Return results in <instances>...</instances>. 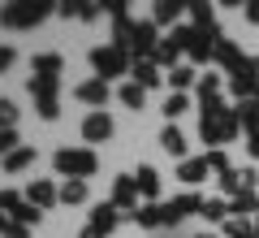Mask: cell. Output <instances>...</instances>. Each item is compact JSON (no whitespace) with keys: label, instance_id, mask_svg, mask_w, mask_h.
I'll list each match as a JSON object with an SVG mask.
<instances>
[{"label":"cell","instance_id":"6da1fadb","mask_svg":"<svg viewBox=\"0 0 259 238\" xmlns=\"http://www.w3.org/2000/svg\"><path fill=\"white\" fill-rule=\"evenodd\" d=\"M56 174L91 178L95 174V152H87V147H61V152H56Z\"/></svg>","mask_w":259,"mask_h":238},{"label":"cell","instance_id":"7a4b0ae2","mask_svg":"<svg viewBox=\"0 0 259 238\" xmlns=\"http://www.w3.org/2000/svg\"><path fill=\"white\" fill-rule=\"evenodd\" d=\"M199 134H203V143H229L238 134V117L229 109L216 113V117H199Z\"/></svg>","mask_w":259,"mask_h":238},{"label":"cell","instance_id":"3957f363","mask_svg":"<svg viewBox=\"0 0 259 238\" xmlns=\"http://www.w3.org/2000/svg\"><path fill=\"white\" fill-rule=\"evenodd\" d=\"M48 18V5H5L0 9V22L13 30H26V26H39Z\"/></svg>","mask_w":259,"mask_h":238},{"label":"cell","instance_id":"277c9868","mask_svg":"<svg viewBox=\"0 0 259 238\" xmlns=\"http://www.w3.org/2000/svg\"><path fill=\"white\" fill-rule=\"evenodd\" d=\"M91 65H95V74H100V78H117V74H125V70H130L125 52H121L117 44H108V48H95V52H91Z\"/></svg>","mask_w":259,"mask_h":238},{"label":"cell","instance_id":"5b68a950","mask_svg":"<svg viewBox=\"0 0 259 238\" xmlns=\"http://www.w3.org/2000/svg\"><path fill=\"white\" fill-rule=\"evenodd\" d=\"M112 208L117 212H134L139 208V182H134V174H121V178H112Z\"/></svg>","mask_w":259,"mask_h":238},{"label":"cell","instance_id":"8992f818","mask_svg":"<svg viewBox=\"0 0 259 238\" xmlns=\"http://www.w3.org/2000/svg\"><path fill=\"white\" fill-rule=\"evenodd\" d=\"M255 182H259L255 169H225L221 174V191L229 195V199H238L242 191H255Z\"/></svg>","mask_w":259,"mask_h":238},{"label":"cell","instance_id":"52a82bcc","mask_svg":"<svg viewBox=\"0 0 259 238\" xmlns=\"http://www.w3.org/2000/svg\"><path fill=\"white\" fill-rule=\"evenodd\" d=\"M160 208H164V225H177L182 217H190V212H199V208H203V199L186 191V195H177L173 203H160Z\"/></svg>","mask_w":259,"mask_h":238},{"label":"cell","instance_id":"ba28073f","mask_svg":"<svg viewBox=\"0 0 259 238\" xmlns=\"http://www.w3.org/2000/svg\"><path fill=\"white\" fill-rule=\"evenodd\" d=\"M56 199H61V191H56L48 178H39V182H30V186H26V203H30V208H39V212L52 208Z\"/></svg>","mask_w":259,"mask_h":238},{"label":"cell","instance_id":"9c48e42d","mask_svg":"<svg viewBox=\"0 0 259 238\" xmlns=\"http://www.w3.org/2000/svg\"><path fill=\"white\" fill-rule=\"evenodd\" d=\"M108 134H112V117L108 113H91V117L82 121V139L87 143H104Z\"/></svg>","mask_w":259,"mask_h":238},{"label":"cell","instance_id":"30bf717a","mask_svg":"<svg viewBox=\"0 0 259 238\" xmlns=\"http://www.w3.org/2000/svg\"><path fill=\"white\" fill-rule=\"evenodd\" d=\"M117 221H121V212L112 208V203H95V208H91V229H95V234L108 238L112 229H117Z\"/></svg>","mask_w":259,"mask_h":238},{"label":"cell","instance_id":"8fae6325","mask_svg":"<svg viewBox=\"0 0 259 238\" xmlns=\"http://www.w3.org/2000/svg\"><path fill=\"white\" fill-rule=\"evenodd\" d=\"M125 221H134V225H143V229H156V225H164V208H160V203H143V208H134Z\"/></svg>","mask_w":259,"mask_h":238},{"label":"cell","instance_id":"7c38bea8","mask_svg":"<svg viewBox=\"0 0 259 238\" xmlns=\"http://www.w3.org/2000/svg\"><path fill=\"white\" fill-rule=\"evenodd\" d=\"M74 95L82 104H95V109H100V104H108V83H104V78H91V83H82Z\"/></svg>","mask_w":259,"mask_h":238},{"label":"cell","instance_id":"4fadbf2b","mask_svg":"<svg viewBox=\"0 0 259 238\" xmlns=\"http://www.w3.org/2000/svg\"><path fill=\"white\" fill-rule=\"evenodd\" d=\"M177 178H182L186 186L203 182V178H207V156H194V160H182V165H177Z\"/></svg>","mask_w":259,"mask_h":238},{"label":"cell","instance_id":"5bb4252c","mask_svg":"<svg viewBox=\"0 0 259 238\" xmlns=\"http://www.w3.org/2000/svg\"><path fill=\"white\" fill-rule=\"evenodd\" d=\"M130 70H134V83H139L143 91H147V87H156V78H160V74H156V61H151V56H143V61L134 56V61H130Z\"/></svg>","mask_w":259,"mask_h":238},{"label":"cell","instance_id":"9a60e30c","mask_svg":"<svg viewBox=\"0 0 259 238\" xmlns=\"http://www.w3.org/2000/svg\"><path fill=\"white\" fill-rule=\"evenodd\" d=\"M233 117H238V130L246 126L250 134H259V100H242L238 109H233Z\"/></svg>","mask_w":259,"mask_h":238},{"label":"cell","instance_id":"2e32d148","mask_svg":"<svg viewBox=\"0 0 259 238\" xmlns=\"http://www.w3.org/2000/svg\"><path fill=\"white\" fill-rule=\"evenodd\" d=\"M160 147H164L168 156H177V160H182V156H186V134H182L177 126H164V130H160Z\"/></svg>","mask_w":259,"mask_h":238},{"label":"cell","instance_id":"e0dca14e","mask_svg":"<svg viewBox=\"0 0 259 238\" xmlns=\"http://www.w3.org/2000/svg\"><path fill=\"white\" fill-rule=\"evenodd\" d=\"M216 61H221V65H229V70H242V65H246V56L238 52V44L221 39V44H216Z\"/></svg>","mask_w":259,"mask_h":238},{"label":"cell","instance_id":"ac0fdd59","mask_svg":"<svg viewBox=\"0 0 259 238\" xmlns=\"http://www.w3.org/2000/svg\"><path fill=\"white\" fill-rule=\"evenodd\" d=\"M61 203H69V208H74V203H87V182L82 178H69V182L61 186Z\"/></svg>","mask_w":259,"mask_h":238},{"label":"cell","instance_id":"d6986e66","mask_svg":"<svg viewBox=\"0 0 259 238\" xmlns=\"http://www.w3.org/2000/svg\"><path fill=\"white\" fill-rule=\"evenodd\" d=\"M61 74V56L56 52H39L35 56V78H56Z\"/></svg>","mask_w":259,"mask_h":238},{"label":"cell","instance_id":"ffe728a7","mask_svg":"<svg viewBox=\"0 0 259 238\" xmlns=\"http://www.w3.org/2000/svg\"><path fill=\"white\" fill-rule=\"evenodd\" d=\"M134 182H139V191L147 195V199H156V195H160V174H156V169H147V165H143L139 174H134Z\"/></svg>","mask_w":259,"mask_h":238},{"label":"cell","instance_id":"44dd1931","mask_svg":"<svg viewBox=\"0 0 259 238\" xmlns=\"http://www.w3.org/2000/svg\"><path fill=\"white\" fill-rule=\"evenodd\" d=\"M225 238H255V221L229 217V221H225Z\"/></svg>","mask_w":259,"mask_h":238},{"label":"cell","instance_id":"7402d4cb","mask_svg":"<svg viewBox=\"0 0 259 238\" xmlns=\"http://www.w3.org/2000/svg\"><path fill=\"white\" fill-rule=\"evenodd\" d=\"M30 160H35V147H18V152H9V156H5V169H9V174H22V169H26Z\"/></svg>","mask_w":259,"mask_h":238},{"label":"cell","instance_id":"603a6c76","mask_svg":"<svg viewBox=\"0 0 259 238\" xmlns=\"http://www.w3.org/2000/svg\"><path fill=\"white\" fill-rule=\"evenodd\" d=\"M229 203L225 199H203V208H199V217H207V221H229Z\"/></svg>","mask_w":259,"mask_h":238},{"label":"cell","instance_id":"cb8c5ba5","mask_svg":"<svg viewBox=\"0 0 259 238\" xmlns=\"http://www.w3.org/2000/svg\"><path fill=\"white\" fill-rule=\"evenodd\" d=\"M143 100H147V91H143L139 83H125V87H121V104H125V109H143Z\"/></svg>","mask_w":259,"mask_h":238},{"label":"cell","instance_id":"d4e9b609","mask_svg":"<svg viewBox=\"0 0 259 238\" xmlns=\"http://www.w3.org/2000/svg\"><path fill=\"white\" fill-rule=\"evenodd\" d=\"M229 208H233V212H238V217H242V212H255V217H259V195H255V191H242V195H238V199H233V203H229Z\"/></svg>","mask_w":259,"mask_h":238},{"label":"cell","instance_id":"484cf974","mask_svg":"<svg viewBox=\"0 0 259 238\" xmlns=\"http://www.w3.org/2000/svg\"><path fill=\"white\" fill-rule=\"evenodd\" d=\"M177 13H182V5H168V0H160V5H156V13H151V22H156V26H168V22H173Z\"/></svg>","mask_w":259,"mask_h":238},{"label":"cell","instance_id":"4316f807","mask_svg":"<svg viewBox=\"0 0 259 238\" xmlns=\"http://www.w3.org/2000/svg\"><path fill=\"white\" fill-rule=\"evenodd\" d=\"M190 83H194V70H190V65H173L168 87H177V91H182V87H190Z\"/></svg>","mask_w":259,"mask_h":238},{"label":"cell","instance_id":"83f0119b","mask_svg":"<svg viewBox=\"0 0 259 238\" xmlns=\"http://www.w3.org/2000/svg\"><path fill=\"white\" fill-rule=\"evenodd\" d=\"M186 109H190V100H186L182 91H173V95H168V100H164V117H182Z\"/></svg>","mask_w":259,"mask_h":238},{"label":"cell","instance_id":"f1b7e54d","mask_svg":"<svg viewBox=\"0 0 259 238\" xmlns=\"http://www.w3.org/2000/svg\"><path fill=\"white\" fill-rule=\"evenodd\" d=\"M13 126H18V104L0 100V130H13Z\"/></svg>","mask_w":259,"mask_h":238},{"label":"cell","instance_id":"f546056e","mask_svg":"<svg viewBox=\"0 0 259 238\" xmlns=\"http://www.w3.org/2000/svg\"><path fill=\"white\" fill-rule=\"evenodd\" d=\"M39 217H44V212H39V208H30V203H22V208L18 212H13V221H18V225H39Z\"/></svg>","mask_w":259,"mask_h":238},{"label":"cell","instance_id":"4dcf8cb0","mask_svg":"<svg viewBox=\"0 0 259 238\" xmlns=\"http://www.w3.org/2000/svg\"><path fill=\"white\" fill-rule=\"evenodd\" d=\"M190 13H194V26H216L212 5H190Z\"/></svg>","mask_w":259,"mask_h":238},{"label":"cell","instance_id":"1f68e13d","mask_svg":"<svg viewBox=\"0 0 259 238\" xmlns=\"http://www.w3.org/2000/svg\"><path fill=\"white\" fill-rule=\"evenodd\" d=\"M35 109H39V117H44V121H52L56 113H61V104H56V95H48V100H35Z\"/></svg>","mask_w":259,"mask_h":238},{"label":"cell","instance_id":"d6a6232c","mask_svg":"<svg viewBox=\"0 0 259 238\" xmlns=\"http://www.w3.org/2000/svg\"><path fill=\"white\" fill-rule=\"evenodd\" d=\"M0 208H5V212L13 217V212L22 208V195H18V191H0Z\"/></svg>","mask_w":259,"mask_h":238},{"label":"cell","instance_id":"836d02e7","mask_svg":"<svg viewBox=\"0 0 259 238\" xmlns=\"http://www.w3.org/2000/svg\"><path fill=\"white\" fill-rule=\"evenodd\" d=\"M9 152H18V134L13 130H0V156H9Z\"/></svg>","mask_w":259,"mask_h":238},{"label":"cell","instance_id":"e575fe53","mask_svg":"<svg viewBox=\"0 0 259 238\" xmlns=\"http://www.w3.org/2000/svg\"><path fill=\"white\" fill-rule=\"evenodd\" d=\"M203 156H207V169H221V174L229 169V160H225V152H203Z\"/></svg>","mask_w":259,"mask_h":238},{"label":"cell","instance_id":"d590c367","mask_svg":"<svg viewBox=\"0 0 259 238\" xmlns=\"http://www.w3.org/2000/svg\"><path fill=\"white\" fill-rule=\"evenodd\" d=\"M0 238H26V225H18V221H13V225L5 229V234H0Z\"/></svg>","mask_w":259,"mask_h":238},{"label":"cell","instance_id":"8d00e7d4","mask_svg":"<svg viewBox=\"0 0 259 238\" xmlns=\"http://www.w3.org/2000/svg\"><path fill=\"white\" fill-rule=\"evenodd\" d=\"M13 65V48H0V70H9Z\"/></svg>","mask_w":259,"mask_h":238},{"label":"cell","instance_id":"74e56055","mask_svg":"<svg viewBox=\"0 0 259 238\" xmlns=\"http://www.w3.org/2000/svg\"><path fill=\"white\" fill-rule=\"evenodd\" d=\"M13 225V217H9V212H5V208H0V234H5V229H9Z\"/></svg>","mask_w":259,"mask_h":238},{"label":"cell","instance_id":"f35d334b","mask_svg":"<svg viewBox=\"0 0 259 238\" xmlns=\"http://www.w3.org/2000/svg\"><path fill=\"white\" fill-rule=\"evenodd\" d=\"M246 18H250V22H259V5H246Z\"/></svg>","mask_w":259,"mask_h":238},{"label":"cell","instance_id":"ab89813d","mask_svg":"<svg viewBox=\"0 0 259 238\" xmlns=\"http://www.w3.org/2000/svg\"><path fill=\"white\" fill-rule=\"evenodd\" d=\"M250 156L259 160V134H250Z\"/></svg>","mask_w":259,"mask_h":238},{"label":"cell","instance_id":"60d3db41","mask_svg":"<svg viewBox=\"0 0 259 238\" xmlns=\"http://www.w3.org/2000/svg\"><path fill=\"white\" fill-rule=\"evenodd\" d=\"M82 238H104V234H95V229H91V225H87V229H82Z\"/></svg>","mask_w":259,"mask_h":238},{"label":"cell","instance_id":"b9f144b4","mask_svg":"<svg viewBox=\"0 0 259 238\" xmlns=\"http://www.w3.org/2000/svg\"><path fill=\"white\" fill-rule=\"evenodd\" d=\"M250 70H255V78H259V56H255V61H250Z\"/></svg>","mask_w":259,"mask_h":238},{"label":"cell","instance_id":"7bdbcfd3","mask_svg":"<svg viewBox=\"0 0 259 238\" xmlns=\"http://www.w3.org/2000/svg\"><path fill=\"white\" fill-rule=\"evenodd\" d=\"M194 238H216V234H194Z\"/></svg>","mask_w":259,"mask_h":238},{"label":"cell","instance_id":"ee69618b","mask_svg":"<svg viewBox=\"0 0 259 238\" xmlns=\"http://www.w3.org/2000/svg\"><path fill=\"white\" fill-rule=\"evenodd\" d=\"M255 238H259V217H255Z\"/></svg>","mask_w":259,"mask_h":238},{"label":"cell","instance_id":"f6af8a7d","mask_svg":"<svg viewBox=\"0 0 259 238\" xmlns=\"http://www.w3.org/2000/svg\"><path fill=\"white\" fill-rule=\"evenodd\" d=\"M255 100H259V87H255Z\"/></svg>","mask_w":259,"mask_h":238}]
</instances>
